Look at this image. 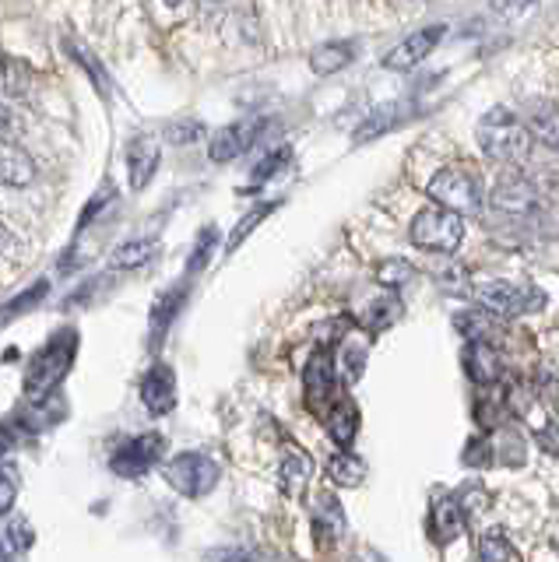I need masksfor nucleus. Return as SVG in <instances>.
<instances>
[{
	"label": "nucleus",
	"mask_w": 559,
	"mask_h": 562,
	"mask_svg": "<svg viewBox=\"0 0 559 562\" xmlns=\"http://www.w3.org/2000/svg\"><path fill=\"white\" fill-rule=\"evenodd\" d=\"M401 313H405V306H401V299L391 292V295H380L373 299L370 306H366V313L359 316V324L362 330H370V334H380V330H388L401 321Z\"/></svg>",
	"instance_id": "24"
},
{
	"label": "nucleus",
	"mask_w": 559,
	"mask_h": 562,
	"mask_svg": "<svg viewBox=\"0 0 559 562\" xmlns=\"http://www.w3.org/2000/svg\"><path fill=\"white\" fill-rule=\"evenodd\" d=\"M324 426H327V436L335 439L342 450L353 447L356 436H359V408H356V401H348L345 394H338V401L324 412Z\"/></svg>",
	"instance_id": "16"
},
{
	"label": "nucleus",
	"mask_w": 559,
	"mask_h": 562,
	"mask_svg": "<svg viewBox=\"0 0 559 562\" xmlns=\"http://www.w3.org/2000/svg\"><path fill=\"white\" fill-rule=\"evenodd\" d=\"M342 366H345V380H359L366 369V345H353L348 341L342 351Z\"/></svg>",
	"instance_id": "41"
},
{
	"label": "nucleus",
	"mask_w": 559,
	"mask_h": 562,
	"mask_svg": "<svg viewBox=\"0 0 559 562\" xmlns=\"http://www.w3.org/2000/svg\"><path fill=\"white\" fill-rule=\"evenodd\" d=\"M310 474H313V461L310 453L303 450H289L282 457V464H278V485H282V492L289 499H300L306 485H310Z\"/></svg>",
	"instance_id": "21"
},
{
	"label": "nucleus",
	"mask_w": 559,
	"mask_h": 562,
	"mask_svg": "<svg viewBox=\"0 0 559 562\" xmlns=\"http://www.w3.org/2000/svg\"><path fill=\"white\" fill-rule=\"evenodd\" d=\"M476 137L485 158H493V162H503V166H521L524 158L532 155V140H535L528 123L514 110H506V105H496V110H489L479 120Z\"/></svg>",
	"instance_id": "2"
},
{
	"label": "nucleus",
	"mask_w": 559,
	"mask_h": 562,
	"mask_svg": "<svg viewBox=\"0 0 559 562\" xmlns=\"http://www.w3.org/2000/svg\"><path fill=\"white\" fill-rule=\"evenodd\" d=\"M409 239L426 254H454L465 239V222L458 211H450L444 204H429L412 218Z\"/></svg>",
	"instance_id": "3"
},
{
	"label": "nucleus",
	"mask_w": 559,
	"mask_h": 562,
	"mask_svg": "<svg viewBox=\"0 0 559 562\" xmlns=\"http://www.w3.org/2000/svg\"><path fill=\"white\" fill-rule=\"evenodd\" d=\"M183 299H187V285H180V289H169L159 303L152 306V330H155V341L163 338V334L169 330V324L177 321V313H180V306H183Z\"/></svg>",
	"instance_id": "26"
},
{
	"label": "nucleus",
	"mask_w": 559,
	"mask_h": 562,
	"mask_svg": "<svg viewBox=\"0 0 559 562\" xmlns=\"http://www.w3.org/2000/svg\"><path fill=\"white\" fill-rule=\"evenodd\" d=\"M538 0H493V11L503 14V18H524Z\"/></svg>",
	"instance_id": "43"
},
{
	"label": "nucleus",
	"mask_w": 559,
	"mask_h": 562,
	"mask_svg": "<svg viewBox=\"0 0 559 562\" xmlns=\"http://www.w3.org/2000/svg\"><path fill=\"white\" fill-rule=\"evenodd\" d=\"M535 443L546 450L549 457H559V426H541L535 432Z\"/></svg>",
	"instance_id": "44"
},
{
	"label": "nucleus",
	"mask_w": 559,
	"mask_h": 562,
	"mask_svg": "<svg viewBox=\"0 0 559 562\" xmlns=\"http://www.w3.org/2000/svg\"><path fill=\"white\" fill-rule=\"evenodd\" d=\"M468 531V514L458 496H440L429 506V535L436 544H450Z\"/></svg>",
	"instance_id": "14"
},
{
	"label": "nucleus",
	"mask_w": 559,
	"mask_h": 562,
	"mask_svg": "<svg viewBox=\"0 0 559 562\" xmlns=\"http://www.w3.org/2000/svg\"><path fill=\"white\" fill-rule=\"evenodd\" d=\"M212 562H268V559L254 549H215Z\"/></svg>",
	"instance_id": "42"
},
{
	"label": "nucleus",
	"mask_w": 559,
	"mask_h": 562,
	"mask_svg": "<svg viewBox=\"0 0 559 562\" xmlns=\"http://www.w3.org/2000/svg\"><path fill=\"white\" fill-rule=\"evenodd\" d=\"M313 535L321 544H335L345 535V509L331 492H321L313 503Z\"/></svg>",
	"instance_id": "18"
},
{
	"label": "nucleus",
	"mask_w": 559,
	"mask_h": 562,
	"mask_svg": "<svg viewBox=\"0 0 559 562\" xmlns=\"http://www.w3.org/2000/svg\"><path fill=\"white\" fill-rule=\"evenodd\" d=\"M8 127H11V110H8L4 102H0V134H4Z\"/></svg>",
	"instance_id": "46"
},
{
	"label": "nucleus",
	"mask_w": 559,
	"mask_h": 562,
	"mask_svg": "<svg viewBox=\"0 0 559 562\" xmlns=\"http://www.w3.org/2000/svg\"><path fill=\"white\" fill-rule=\"evenodd\" d=\"M14 499H19V468L0 461V517L11 514Z\"/></svg>",
	"instance_id": "34"
},
{
	"label": "nucleus",
	"mask_w": 559,
	"mask_h": 562,
	"mask_svg": "<svg viewBox=\"0 0 559 562\" xmlns=\"http://www.w3.org/2000/svg\"><path fill=\"white\" fill-rule=\"evenodd\" d=\"M75 356H78V330H71V327L57 330L54 338H49L36 351V356H32V362L25 369V397H29V404H40V401L54 397V391L64 383V376L71 373Z\"/></svg>",
	"instance_id": "1"
},
{
	"label": "nucleus",
	"mask_w": 559,
	"mask_h": 562,
	"mask_svg": "<svg viewBox=\"0 0 559 562\" xmlns=\"http://www.w3.org/2000/svg\"><path fill=\"white\" fill-rule=\"evenodd\" d=\"M204 137V123L201 120H177L166 127V140H172V145H194V140Z\"/></svg>",
	"instance_id": "36"
},
{
	"label": "nucleus",
	"mask_w": 559,
	"mask_h": 562,
	"mask_svg": "<svg viewBox=\"0 0 559 562\" xmlns=\"http://www.w3.org/2000/svg\"><path fill=\"white\" fill-rule=\"evenodd\" d=\"M152 250H155L152 239H131V243L116 246V250H113V268H124V271L142 268V263L152 257Z\"/></svg>",
	"instance_id": "29"
},
{
	"label": "nucleus",
	"mask_w": 559,
	"mask_h": 562,
	"mask_svg": "<svg viewBox=\"0 0 559 562\" xmlns=\"http://www.w3.org/2000/svg\"><path fill=\"white\" fill-rule=\"evenodd\" d=\"M377 278H380V285H388V289H401L405 281H412L415 278V268L409 260H383L380 263V271H377Z\"/></svg>",
	"instance_id": "35"
},
{
	"label": "nucleus",
	"mask_w": 559,
	"mask_h": 562,
	"mask_svg": "<svg viewBox=\"0 0 559 562\" xmlns=\"http://www.w3.org/2000/svg\"><path fill=\"white\" fill-rule=\"evenodd\" d=\"M398 120H401L398 105H383V110L370 113V116H366V120L359 123L356 140L362 145V140H373V137H380V134H388L391 127H398Z\"/></svg>",
	"instance_id": "28"
},
{
	"label": "nucleus",
	"mask_w": 559,
	"mask_h": 562,
	"mask_svg": "<svg viewBox=\"0 0 559 562\" xmlns=\"http://www.w3.org/2000/svg\"><path fill=\"white\" fill-rule=\"evenodd\" d=\"M260 131H265V120L230 123V127H222V131L212 134V140H208V155H212V162H233V158L247 155L257 145Z\"/></svg>",
	"instance_id": "10"
},
{
	"label": "nucleus",
	"mask_w": 559,
	"mask_h": 562,
	"mask_svg": "<svg viewBox=\"0 0 559 562\" xmlns=\"http://www.w3.org/2000/svg\"><path fill=\"white\" fill-rule=\"evenodd\" d=\"M219 474H222V468L201 450L177 453L163 468V479L169 482V488H177L180 496H187V499H204L208 492L219 485Z\"/></svg>",
	"instance_id": "6"
},
{
	"label": "nucleus",
	"mask_w": 559,
	"mask_h": 562,
	"mask_svg": "<svg viewBox=\"0 0 559 562\" xmlns=\"http://www.w3.org/2000/svg\"><path fill=\"white\" fill-rule=\"evenodd\" d=\"M25 85H29L25 70L14 60L0 57V88H4V92H25Z\"/></svg>",
	"instance_id": "40"
},
{
	"label": "nucleus",
	"mask_w": 559,
	"mask_h": 562,
	"mask_svg": "<svg viewBox=\"0 0 559 562\" xmlns=\"http://www.w3.org/2000/svg\"><path fill=\"white\" fill-rule=\"evenodd\" d=\"M127 183L131 190H145L152 180H155V172H159V162H163V148H159V140H155L152 134H137L127 140Z\"/></svg>",
	"instance_id": "11"
},
{
	"label": "nucleus",
	"mask_w": 559,
	"mask_h": 562,
	"mask_svg": "<svg viewBox=\"0 0 559 562\" xmlns=\"http://www.w3.org/2000/svg\"><path fill=\"white\" fill-rule=\"evenodd\" d=\"M271 211H275V204H271V201H268V204H257L254 211H247V215H243V222L233 228V236H230V246H225V254H236L239 246H243V239H247V236L254 233V228L271 215Z\"/></svg>",
	"instance_id": "30"
},
{
	"label": "nucleus",
	"mask_w": 559,
	"mask_h": 562,
	"mask_svg": "<svg viewBox=\"0 0 559 562\" xmlns=\"http://www.w3.org/2000/svg\"><path fill=\"white\" fill-rule=\"evenodd\" d=\"M465 373L476 386H496L503 380V359L496 345L489 341H468L465 348Z\"/></svg>",
	"instance_id": "15"
},
{
	"label": "nucleus",
	"mask_w": 559,
	"mask_h": 562,
	"mask_svg": "<svg viewBox=\"0 0 559 562\" xmlns=\"http://www.w3.org/2000/svg\"><path fill=\"white\" fill-rule=\"evenodd\" d=\"M215 243H219V228H215V225H208L204 233L198 236L194 254H190V260H187V274H198L201 268H208V260H212Z\"/></svg>",
	"instance_id": "33"
},
{
	"label": "nucleus",
	"mask_w": 559,
	"mask_h": 562,
	"mask_svg": "<svg viewBox=\"0 0 559 562\" xmlns=\"http://www.w3.org/2000/svg\"><path fill=\"white\" fill-rule=\"evenodd\" d=\"M14 246L19 243H14V236L8 233V225H0V254H14Z\"/></svg>",
	"instance_id": "45"
},
{
	"label": "nucleus",
	"mask_w": 559,
	"mask_h": 562,
	"mask_svg": "<svg viewBox=\"0 0 559 562\" xmlns=\"http://www.w3.org/2000/svg\"><path fill=\"white\" fill-rule=\"evenodd\" d=\"M514 559V544L506 538L503 527H489L479 538V562H511Z\"/></svg>",
	"instance_id": "27"
},
{
	"label": "nucleus",
	"mask_w": 559,
	"mask_h": 562,
	"mask_svg": "<svg viewBox=\"0 0 559 562\" xmlns=\"http://www.w3.org/2000/svg\"><path fill=\"white\" fill-rule=\"evenodd\" d=\"M356 60V43L353 40H338V43H324L310 53V67H313V75H338L342 67H348Z\"/></svg>",
	"instance_id": "22"
},
{
	"label": "nucleus",
	"mask_w": 559,
	"mask_h": 562,
	"mask_svg": "<svg viewBox=\"0 0 559 562\" xmlns=\"http://www.w3.org/2000/svg\"><path fill=\"white\" fill-rule=\"evenodd\" d=\"M444 25H429V29H418V32H412V35H405L388 57H383V67H391V70H412L415 64H423L429 53L440 46V40H444Z\"/></svg>",
	"instance_id": "12"
},
{
	"label": "nucleus",
	"mask_w": 559,
	"mask_h": 562,
	"mask_svg": "<svg viewBox=\"0 0 559 562\" xmlns=\"http://www.w3.org/2000/svg\"><path fill=\"white\" fill-rule=\"evenodd\" d=\"M454 327H458L468 341H489V345H496V338H503V321H500L496 313L482 310V306L454 313Z\"/></svg>",
	"instance_id": "19"
},
{
	"label": "nucleus",
	"mask_w": 559,
	"mask_h": 562,
	"mask_svg": "<svg viewBox=\"0 0 559 562\" xmlns=\"http://www.w3.org/2000/svg\"><path fill=\"white\" fill-rule=\"evenodd\" d=\"M166 4H169V8H180V4H187V0H166Z\"/></svg>",
	"instance_id": "47"
},
{
	"label": "nucleus",
	"mask_w": 559,
	"mask_h": 562,
	"mask_svg": "<svg viewBox=\"0 0 559 562\" xmlns=\"http://www.w3.org/2000/svg\"><path fill=\"white\" fill-rule=\"evenodd\" d=\"M303 397H306V408L313 415H321L338 401V362L331 356V348L321 345L303 366Z\"/></svg>",
	"instance_id": "7"
},
{
	"label": "nucleus",
	"mask_w": 559,
	"mask_h": 562,
	"mask_svg": "<svg viewBox=\"0 0 559 562\" xmlns=\"http://www.w3.org/2000/svg\"><path fill=\"white\" fill-rule=\"evenodd\" d=\"M489 207L503 218L532 222L538 211L546 207V198H541V190L521 169H506L493 183V190H489Z\"/></svg>",
	"instance_id": "5"
},
{
	"label": "nucleus",
	"mask_w": 559,
	"mask_h": 562,
	"mask_svg": "<svg viewBox=\"0 0 559 562\" xmlns=\"http://www.w3.org/2000/svg\"><path fill=\"white\" fill-rule=\"evenodd\" d=\"M142 404L152 415H169L177 408V373L166 362H155L142 380Z\"/></svg>",
	"instance_id": "13"
},
{
	"label": "nucleus",
	"mask_w": 559,
	"mask_h": 562,
	"mask_svg": "<svg viewBox=\"0 0 559 562\" xmlns=\"http://www.w3.org/2000/svg\"><path fill=\"white\" fill-rule=\"evenodd\" d=\"M46 281H40V285H32L29 292H22L19 299H14V303L11 306H4V313H0V321H14V316H19V313H25V310H32V306H36L40 303V299L46 295Z\"/></svg>",
	"instance_id": "38"
},
{
	"label": "nucleus",
	"mask_w": 559,
	"mask_h": 562,
	"mask_svg": "<svg viewBox=\"0 0 559 562\" xmlns=\"http://www.w3.org/2000/svg\"><path fill=\"white\" fill-rule=\"evenodd\" d=\"M32 544H36V531H32L29 517L14 514V509L0 517V555L19 559V555H25L32 549Z\"/></svg>",
	"instance_id": "20"
},
{
	"label": "nucleus",
	"mask_w": 559,
	"mask_h": 562,
	"mask_svg": "<svg viewBox=\"0 0 559 562\" xmlns=\"http://www.w3.org/2000/svg\"><path fill=\"white\" fill-rule=\"evenodd\" d=\"M166 453V439L159 432H142V436H131L127 443H120L110 457V468L120 479H142L148 474L155 464L163 461Z\"/></svg>",
	"instance_id": "9"
},
{
	"label": "nucleus",
	"mask_w": 559,
	"mask_h": 562,
	"mask_svg": "<svg viewBox=\"0 0 559 562\" xmlns=\"http://www.w3.org/2000/svg\"><path fill=\"white\" fill-rule=\"evenodd\" d=\"M32 180H36V162H32V155L22 151L19 145H11V140H0V187L22 190Z\"/></svg>",
	"instance_id": "17"
},
{
	"label": "nucleus",
	"mask_w": 559,
	"mask_h": 562,
	"mask_svg": "<svg viewBox=\"0 0 559 562\" xmlns=\"http://www.w3.org/2000/svg\"><path fill=\"white\" fill-rule=\"evenodd\" d=\"M289 158H292V151L289 148H278V151H271L265 162H260L257 169H254V183H265V180H271V176H278L286 166H289Z\"/></svg>",
	"instance_id": "39"
},
{
	"label": "nucleus",
	"mask_w": 559,
	"mask_h": 562,
	"mask_svg": "<svg viewBox=\"0 0 559 562\" xmlns=\"http://www.w3.org/2000/svg\"><path fill=\"white\" fill-rule=\"evenodd\" d=\"M458 503L465 506V514H468V520H471V517H479L482 509L489 506V492H485L479 482H471V485H465V488L458 492Z\"/></svg>",
	"instance_id": "37"
},
{
	"label": "nucleus",
	"mask_w": 559,
	"mask_h": 562,
	"mask_svg": "<svg viewBox=\"0 0 559 562\" xmlns=\"http://www.w3.org/2000/svg\"><path fill=\"white\" fill-rule=\"evenodd\" d=\"M461 464H468V468H493L496 464V447L489 443L485 436H471L468 443H465Z\"/></svg>",
	"instance_id": "31"
},
{
	"label": "nucleus",
	"mask_w": 559,
	"mask_h": 562,
	"mask_svg": "<svg viewBox=\"0 0 559 562\" xmlns=\"http://www.w3.org/2000/svg\"><path fill=\"white\" fill-rule=\"evenodd\" d=\"M524 123H528V131L535 140L541 145H549L559 151V105L552 102H535L528 105V113H524Z\"/></svg>",
	"instance_id": "23"
},
{
	"label": "nucleus",
	"mask_w": 559,
	"mask_h": 562,
	"mask_svg": "<svg viewBox=\"0 0 559 562\" xmlns=\"http://www.w3.org/2000/svg\"><path fill=\"white\" fill-rule=\"evenodd\" d=\"M366 461L362 457H356V453H348V450H342V453H335L327 461V479L335 482V485H342V488H356V485H362L366 482Z\"/></svg>",
	"instance_id": "25"
},
{
	"label": "nucleus",
	"mask_w": 559,
	"mask_h": 562,
	"mask_svg": "<svg viewBox=\"0 0 559 562\" xmlns=\"http://www.w3.org/2000/svg\"><path fill=\"white\" fill-rule=\"evenodd\" d=\"M429 198H433V204H444L465 218V215H479L482 211L485 190L479 183V176L468 166H444L429 180Z\"/></svg>",
	"instance_id": "4"
},
{
	"label": "nucleus",
	"mask_w": 559,
	"mask_h": 562,
	"mask_svg": "<svg viewBox=\"0 0 559 562\" xmlns=\"http://www.w3.org/2000/svg\"><path fill=\"white\" fill-rule=\"evenodd\" d=\"M67 46V53H71V57L85 67V75H89L92 81H96V88L102 95H110V75H107V67H102L96 57H89V53H85V46H78V43H64Z\"/></svg>",
	"instance_id": "32"
},
{
	"label": "nucleus",
	"mask_w": 559,
	"mask_h": 562,
	"mask_svg": "<svg viewBox=\"0 0 559 562\" xmlns=\"http://www.w3.org/2000/svg\"><path fill=\"white\" fill-rule=\"evenodd\" d=\"M476 303L489 313H496L500 321H514V316L541 310L546 295L535 289L511 285V281H482V285H476Z\"/></svg>",
	"instance_id": "8"
}]
</instances>
